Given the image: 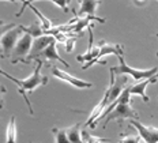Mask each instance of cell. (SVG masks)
Listing matches in <instances>:
<instances>
[{
    "label": "cell",
    "mask_w": 158,
    "mask_h": 143,
    "mask_svg": "<svg viewBox=\"0 0 158 143\" xmlns=\"http://www.w3.org/2000/svg\"><path fill=\"white\" fill-rule=\"evenodd\" d=\"M52 132L55 135V143H71L65 128H52Z\"/></svg>",
    "instance_id": "obj_16"
},
{
    "label": "cell",
    "mask_w": 158,
    "mask_h": 143,
    "mask_svg": "<svg viewBox=\"0 0 158 143\" xmlns=\"http://www.w3.org/2000/svg\"><path fill=\"white\" fill-rule=\"evenodd\" d=\"M0 55H2V49H0ZM0 74H2V75H4L7 79H10V81H12L14 83H16V85H18V83H19V79H18V78H15V76H12V75L7 74V72H6V71H3L2 68H0Z\"/></svg>",
    "instance_id": "obj_22"
},
{
    "label": "cell",
    "mask_w": 158,
    "mask_h": 143,
    "mask_svg": "<svg viewBox=\"0 0 158 143\" xmlns=\"http://www.w3.org/2000/svg\"><path fill=\"white\" fill-rule=\"evenodd\" d=\"M157 79H158V74H156L149 79H143V81H139V82L135 83V85L130 86L131 95H139V97H142V99L144 102H149L150 98H149V95L146 94V87L150 85V83L157 82Z\"/></svg>",
    "instance_id": "obj_9"
},
{
    "label": "cell",
    "mask_w": 158,
    "mask_h": 143,
    "mask_svg": "<svg viewBox=\"0 0 158 143\" xmlns=\"http://www.w3.org/2000/svg\"><path fill=\"white\" fill-rule=\"evenodd\" d=\"M16 136H18V131H16V121L15 117L12 116L8 121L7 131H6V143H16Z\"/></svg>",
    "instance_id": "obj_12"
},
{
    "label": "cell",
    "mask_w": 158,
    "mask_h": 143,
    "mask_svg": "<svg viewBox=\"0 0 158 143\" xmlns=\"http://www.w3.org/2000/svg\"><path fill=\"white\" fill-rule=\"evenodd\" d=\"M4 2H10V3H16V2H22V3H23V0H4Z\"/></svg>",
    "instance_id": "obj_26"
},
{
    "label": "cell",
    "mask_w": 158,
    "mask_h": 143,
    "mask_svg": "<svg viewBox=\"0 0 158 143\" xmlns=\"http://www.w3.org/2000/svg\"><path fill=\"white\" fill-rule=\"evenodd\" d=\"M31 45H33V37L29 33H23L22 37L18 40L14 51H12V64H16L18 61L23 63L26 56H29V53L31 51Z\"/></svg>",
    "instance_id": "obj_4"
},
{
    "label": "cell",
    "mask_w": 158,
    "mask_h": 143,
    "mask_svg": "<svg viewBox=\"0 0 158 143\" xmlns=\"http://www.w3.org/2000/svg\"><path fill=\"white\" fill-rule=\"evenodd\" d=\"M30 4H33V0H26L25 3H22V7H21V10H19V11L16 12L15 15H16V16H21L22 14H23L25 8H26V7H29V6H30Z\"/></svg>",
    "instance_id": "obj_23"
},
{
    "label": "cell",
    "mask_w": 158,
    "mask_h": 143,
    "mask_svg": "<svg viewBox=\"0 0 158 143\" xmlns=\"http://www.w3.org/2000/svg\"><path fill=\"white\" fill-rule=\"evenodd\" d=\"M75 44H77V37H71V38H68L67 40V42H65V52H72L74 51V48H75Z\"/></svg>",
    "instance_id": "obj_21"
},
{
    "label": "cell",
    "mask_w": 158,
    "mask_h": 143,
    "mask_svg": "<svg viewBox=\"0 0 158 143\" xmlns=\"http://www.w3.org/2000/svg\"><path fill=\"white\" fill-rule=\"evenodd\" d=\"M81 7H79V11L77 12L78 16L82 15H94L95 11H97L98 6L101 4V0H78Z\"/></svg>",
    "instance_id": "obj_11"
},
{
    "label": "cell",
    "mask_w": 158,
    "mask_h": 143,
    "mask_svg": "<svg viewBox=\"0 0 158 143\" xmlns=\"http://www.w3.org/2000/svg\"><path fill=\"white\" fill-rule=\"evenodd\" d=\"M49 2L55 3V4L57 6V7H60L64 12H68V11H70V8H68V4H70L71 0H49Z\"/></svg>",
    "instance_id": "obj_18"
},
{
    "label": "cell",
    "mask_w": 158,
    "mask_h": 143,
    "mask_svg": "<svg viewBox=\"0 0 158 143\" xmlns=\"http://www.w3.org/2000/svg\"><path fill=\"white\" fill-rule=\"evenodd\" d=\"M12 27H15V25L14 23H8V25H4L3 23V21H0V40H2L3 36L7 33L10 29H12Z\"/></svg>",
    "instance_id": "obj_20"
},
{
    "label": "cell",
    "mask_w": 158,
    "mask_h": 143,
    "mask_svg": "<svg viewBox=\"0 0 158 143\" xmlns=\"http://www.w3.org/2000/svg\"><path fill=\"white\" fill-rule=\"evenodd\" d=\"M117 57H118L120 64L116 65V67H110V69H109L112 74H114V75H130V76H132V79L135 82H139V81H143V79H149L151 76H154L158 71V67H153L150 69L132 68L126 63L123 55L117 56Z\"/></svg>",
    "instance_id": "obj_2"
},
{
    "label": "cell",
    "mask_w": 158,
    "mask_h": 143,
    "mask_svg": "<svg viewBox=\"0 0 158 143\" xmlns=\"http://www.w3.org/2000/svg\"><path fill=\"white\" fill-rule=\"evenodd\" d=\"M22 34H23V29H22V25H21V26H15V27L10 29L2 37V40H0V49H2V55L4 57H8L12 53L16 42L22 37Z\"/></svg>",
    "instance_id": "obj_3"
},
{
    "label": "cell",
    "mask_w": 158,
    "mask_h": 143,
    "mask_svg": "<svg viewBox=\"0 0 158 143\" xmlns=\"http://www.w3.org/2000/svg\"><path fill=\"white\" fill-rule=\"evenodd\" d=\"M81 135H82V141H83V143H104V142H108L106 139L98 138V136H94V135L89 134L87 129L81 131Z\"/></svg>",
    "instance_id": "obj_17"
},
{
    "label": "cell",
    "mask_w": 158,
    "mask_h": 143,
    "mask_svg": "<svg viewBox=\"0 0 158 143\" xmlns=\"http://www.w3.org/2000/svg\"><path fill=\"white\" fill-rule=\"evenodd\" d=\"M41 68H42V61L40 60V59H37V60H35V68L33 69L31 75L27 76V78H25V79H19V83L16 85L18 86V91L23 95L26 104H27V108H29V113H30L31 116H34V111H33L31 104L27 98V93H33L38 86L47 85L48 83L47 76L41 75Z\"/></svg>",
    "instance_id": "obj_1"
},
{
    "label": "cell",
    "mask_w": 158,
    "mask_h": 143,
    "mask_svg": "<svg viewBox=\"0 0 158 143\" xmlns=\"http://www.w3.org/2000/svg\"><path fill=\"white\" fill-rule=\"evenodd\" d=\"M140 141H142L140 135H138V136L131 135V136H126V138H123L120 141V143H140Z\"/></svg>",
    "instance_id": "obj_19"
},
{
    "label": "cell",
    "mask_w": 158,
    "mask_h": 143,
    "mask_svg": "<svg viewBox=\"0 0 158 143\" xmlns=\"http://www.w3.org/2000/svg\"><path fill=\"white\" fill-rule=\"evenodd\" d=\"M130 124L134 128H136V131L139 132L140 138H142V141H144V143H158V128L143 125L136 119H131Z\"/></svg>",
    "instance_id": "obj_8"
},
{
    "label": "cell",
    "mask_w": 158,
    "mask_h": 143,
    "mask_svg": "<svg viewBox=\"0 0 158 143\" xmlns=\"http://www.w3.org/2000/svg\"><path fill=\"white\" fill-rule=\"evenodd\" d=\"M100 46H101V52H100V55H98V57L94 59V60H91V61H89V63H85L83 67H82L83 69H87L89 67H91V65L97 64V63H101L100 60L106 55H116V56L123 55V46L118 45V44H108L106 41L102 40V41L100 42Z\"/></svg>",
    "instance_id": "obj_7"
},
{
    "label": "cell",
    "mask_w": 158,
    "mask_h": 143,
    "mask_svg": "<svg viewBox=\"0 0 158 143\" xmlns=\"http://www.w3.org/2000/svg\"><path fill=\"white\" fill-rule=\"evenodd\" d=\"M41 57H44L45 60H51V61H60L61 64L64 65V67H70V64H68L67 61H64L63 59H61V56L59 55V52H57V46H56V41L53 42H51L47 48L44 49V52L41 53Z\"/></svg>",
    "instance_id": "obj_10"
},
{
    "label": "cell",
    "mask_w": 158,
    "mask_h": 143,
    "mask_svg": "<svg viewBox=\"0 0 158 143\" xmlns=\"http://www.w3.org/2000/svg\"><path fill=\"white\" fill-rule=\"evenodd\" d=\"M53 41H56V40H55L53 36H51V34H44V36H41V37H37V38L33 40L31 51H30V53H29L25 64H29V63L33 61V60H37L38 56L44 52V49Z\"/></svg>",
    "instance_id": "obj_6"
},
{
    "label": "cell",
    "mask_w": 158,
    "mask_h": 143,
    "mask_svg": "<svg viewBox=\"0 0 158 143\" xmlns=\"http://www.w3.org/2000/svg\"><path fill=\"white\" fill-rule=\"evenodd\" d=\"M132 2L136 7H143V6L147 3V0H132Z\"/></svg>",
    "instance_id": "obj_25"
},
{
    "label": "cell",
    "mask_w": 158,
    "mask_h": 143,
    "mask_svg": "<svg viewBox=\"0 0 158 143\" xmlns=\"http://www.w3.org/2000/svg\"><path fill=\"white\" fill-rule=\"evenodd\" d=\"M25 2H26V0H23V3H25Z\"/></svg>",
    "instance_id": "obj_28"
},
{
    "label": "cell",
    "mask_w": 158,
    "mask_h": 143,
    "mask_svg": "<svg viewBox=\"0 0 158 143\" xmlns=\"http://www.w3.org/2000/svg\"><path fill=\"white\" fill-rule=\"evenodd\" d=\"M6 93V89L3 85H0V109L3 108V94Z\"/></svg>",
    "instance_id": "obj_24"
},
{
    "label": "cell",
    "mask_w": 158,
    "mask_h": 143,
    "mask_svg": "<svg viewBox=\"0 0 158 143\" xmlns=\"http://www.w3.org/2000/svg\"><path fill=\"white\" fill-rule=\"evenodd\" d=\"M52 75H53L56 79H59V81L70 83L71 86H74V87H77V89H90V87H93V83L82 81V79H79V78H75V76H72L71 74H68L67 71H64V69H61L59 67H52Z\"/></svg>",
    "instance_id": "obj_5"
},
{
    "label": "cell",
    "mask_w": 158,
    "mask_h": 143,
    "mask_svg": "<svg viewBox=\"0 0 158 143\" xmlns=\"http://www.w3.org/2000/svg\"><path fill=\"white\" fill-rule=\"evenodd\" d=\"M67 135L71 143H83L82 135H81V124L79 123L67 129Z\"/></svg>",
    "instance_id": "obj_15"
},
{
    "label": "cell",
    "mask_w": 158,
    "mask_h": 143,
    "mask_svg": "<svg viewBox=\"0 0 158 143\" xmlns=\"http://www.w3.org/2000/svg\"><path fill=\"white\" fill-rule=\"evenodd\" d=\"M30 7V10L33 12H34L35 15L38 16V19H40V22H41V25H42V29H44V32L47 33V32H49L51 29H53V23H52V21L51 19H48L45 15H42V12L40 11V10H37V7H35L34 4H30L29 6Z\"/></svg>",
    "instance_id": "obj_14"
},
{
    "label": "cell",
    "mask_w": 158,
    "mask_h": 143,
    "mask_svg": "<svg viewBox=\"0 0 158 143\" xmlns=\"http://www.w3.org/2000/svg\"><path fill=\"white\" fill-rule=\"evenodd\" d=\"M22 29H23V33H29L33 38L41 37V36L45 34L41 22H34V23H31L30 26H23V25H22Z\"/></svg>",
    "instance_id": "obj_13"
},
{
    "label": "cell",
    "mask_w": 158,
    "mask_h": 143,
    "mask_svg": "<svg viewBox=\"0 0 158 143\" xmlns=\"http://www.w3.org/2000/svg\"><path fill=\"white\" fill-rule=\"evenodd\" d=\"M157 37H158V34H157ZM157 57H158V53H157Z\"/></svg>",
    "instance_id": "obj_27"
}]
</instances>
